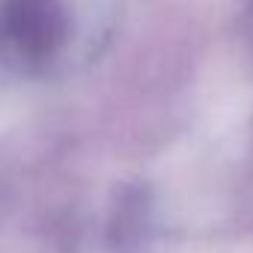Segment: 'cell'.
Instances as JSON below:
<instances>
[{
  "mask_svg": "<svg viewBox=\"0 0 253 253\" xmlns=\"http://www.w3.org/2000/svg\"><path fill=\"white\" fill-rule=\"evenodd\" d=\"M63 36V15L54 0H6L0 6V39L30 57L48 54Z\"/></svg>",
  "mask_w": 253,
  "mask_h": 253,
  "instance_id": "obj_1",
  "label": "cell"
}]
</instances>
